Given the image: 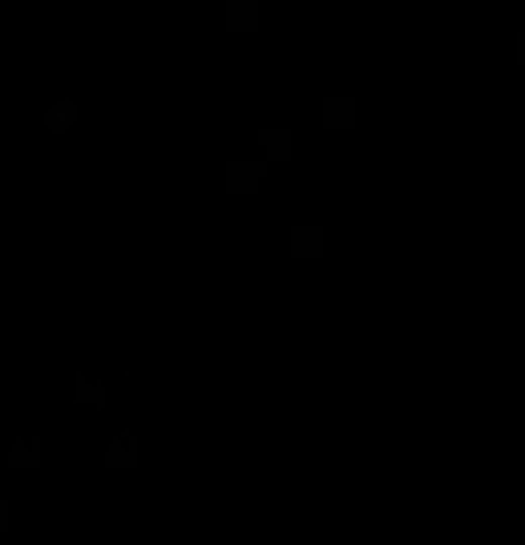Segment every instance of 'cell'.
Returning <instances> with one entry per match:
<instances>
[{
    "label": "cell",
    "mask_w": 525,
    "mask_h": 545,
    "mask_svg": "<svg viewBox=\"0 0 525 545\" xmlns=\"http://www.w3.org/2000/svg\"><path fill=\"white\" fill-rule=\"evenodd\" d=\"M263 174H267V162H242V158H234V162H226V190L231 195H255L263 186Z\"/></svg>",
    "instance_id": "obj_1"
},
{
    "label": "cell",
    "mask_w": 525,
    "mask_h": 545,
    "mask_svg": "<svg viewBox=\"0 0 525 545\" xmlns=\"http://www.w3.org/2000/svg\"><path fill=\"white\" fill-rule=\"evenodd\" d=\"M258 17H263L258 0H226L223 9L226 33H258Z\"/></svg>",
    "instance_id": "obj_2"
},
{
    "label": "cell",
    "mask_w": 525,
    "mask_h": 545,
    "mask_svg": "<svg viewBox=\"0 0 525 545\" xmlns=\"http://www.w3.org/2000/svg\"><path fill=\"white\" fill-rule=\"evenodd\" d=\"M355 98H347V93H331V98H323V125L328 130H355Z\"/></svg>",
    "instance_id": "obj_3"
},
{
    "label": "cell",
    "mask_w": 525,
    "mask_h": 545,
    "mask_svg": "<svg viewBox=\"0 0 525 545\" xmlns=\"http://www.w3.org/2000/svg\"><path fill=\"white\" fill-rule=\"evenodd\" d=\"M258 146L267 150V158H271V162H291L295 134H291L287 125H279V130H275V125H263V130H258Z\"/></svg>",
    "instance_id": "obj_4"
},
{
    "label": "cell",
    "mask_w": 525,
    "mask_h": 545,
    "mask_svg": "<svg viewBox=\"0 0 525 545\" xmlns=\"http://www.w3.org/2000/svg\"><path fill=\"white\" fill-rule=\"evenodd\" d=\"M291 255L295 259H319L323 255V227H291Z\"/></svg>",
    "instance_id": "obj_5"
},
{
    "label": "cell",
    "mask_w": 525,
    "mask_h": 545,
    "mask_svg": "<svg viewBox=\"0 0 525 545\" xmlns=\"http://www.w3.org/2000/svg\"><path fill=\"white\" fill-rule=\"evenodd\" d=\"M134 464H137V440L134 432H121L109 445V453H105V469H134Z\"/></svg>",
    "instance_id": "obj_6"
},
{
    "label": "cell",
    "mask_w": 525,
    "mask_h": 545,
    "mask_svg": "<svg viewBox=\"0 0 525 545\" xmlns=\"http://www.w3.org/2000/svg\"><path fill=\"white\" fill-rule=\"evenodd\" d=\"M73 122H77V101H73V98H61V101H53V106L45 109V130L65 134Z\"/></svg>",
    "instance_id": "obj_7"
},
{
    "label": "cell",
    "mask_w": 525,
    "mask_h": 545,
    "mask_svg": "<svg viewBox=\"0 0 525 545\" xmlns=\"http://www.w3.org/2000/svg\"><path fill=\"white\" fill-rule=\"evenodd\" d=\"M40 464V440H16L8 448V469H37Z\"/></svg>",
    "instance_id": "obj_8"
},
{
    "label": "cell",
    "mask_w": 525,
    "mask_h": 545,
    "mask_svg": "<svg viewBox=\"0 0 525 545\" xmlns=\"http://www.w3.org/2000/svg\"><path fill=\"white\" fill-rule=\"evenodd\" d=\"M77 404H89V408H101L105 404V388L97 380H85V376H77Z\"/></svg>",
    "instance_id": "obj_9"
}]
</instances>
